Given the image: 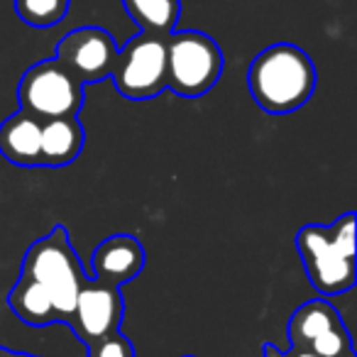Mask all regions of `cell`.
Segmentation results:
<instances>
[{
    "label": "cell",
    "instance_id": "6da1fadb",
    "mask_svg": "<svg viewBox=\"0 0 357 357\" xmlns=\"http://www.w3.org/2000/svg\"><path fill=\"white\" fill-rule=\"evenodd\" d=\"M248 86L252 100L264 113H294L303 108L316 91V66L296 45L279 42L252 59Z\"/></svg>",
    "mask_w": 357,
    "mask_h": 357
},
{
    "label": "cell",
    "instance_id": "7a4b0ae2",
    "mask_svg": "<svg viewBox=\"0 0 357 357\" xmlns=\"http://www.w3.org/2000/svg\"><path fill=\"white\" fill-rule=\"evenodd\" d=\"M296 250L311 287L323 296H335L355 284V213L331 225H303L296 233Z\"/></svg>",
    "mask_w": 357,
    "mask_h": 357
},
{
    "label": "cell",
    "instance_id": "3957f363",
    "mask_svg": "<svg viewBox=\"0 0 357 357\" xmlns=\"http://www.w3.org/2000/svg\"><path fill=\"white\" fill-rule=\"evenodd\" d=\"M20 272L40 282L50 291L59 323H69L74 316L79 291L86 282L69 230L64 225H54L45 238L35 240L22 257Z\"/></svg>",
    "mask_w": 357,
    "mask_h": 357
},
{
    "label": "cell",
    "instance_id": "277c9868",
    "mask_svg": "<svg viewBox=\"0 0 357 357\" xmlns=\"http://www.w3.org/2000/svg\"><path fill=\"white\" fill-rule=\"evenodd\" d=\"M167 45V89L184 98L206 96L223 76V52L213 37L181 30L164 37Z\"/></svg>",
    "mask_w": 357,
    "mask_h": 357
},
{
    "label": "cell",
    "instance_id": "5b68a950",
    "mask_svg": "<svg viewBox=\"0 0 357 357\" xmlns=\"http://www.w3.org/2000/svg\"><path fill=\"white\" fill-rule=\"evenodd\" d=\"M20 110L40 120L79 115L84 108V84L74 79L56 59L37 61L22 74L17 86Z\"/></svg>",
    "mask_w": 357,
    "mask_h": 357
},
{
    "label": "cell",
    "instance_id": "8992f818",
    "mask_svg": "<svg viewBox=\"0 0 357 357\" xmlns=\"http://www.w3.org/2000/svg\"><path fill=\"white\" fill-rule=\"evenodd\" d=\"M115 89L130 100H147L167 89V45L164 37L135 35L118 50L113 66Z\"/></svg>",
    "mask_w": 357,
    "mask_h": 357
},
{
    "label": "cell",
    "instance_id": "52a82bcc",
    "mask_svg": "<svg viewBox=\"0 0 357 357\" xmlns=\"http://www.w3.org/2000/svg\"><path fill=\"white\" fill-rule=\"evenodd\" d=\"M287 335L289 347H303L316 357H345L352 352L350 333L326 298L301 303L289 318Z\"/></svg>",
    "mask_w": 357,
    "mask_h": 357
},
{
    "label": "cell",
    "instance_id": "ba28073f",
    "mask_svg": "<svg viewBox=\"0 0 357 357\" xmlns=\"http://www.w3.org/2000/svg\"><path fill=\"white\" fill-rule=\"evenodd\" d=\"M56 61L79 84H98L113 74L118 59V45L103 27H76L56 45Z\"/></svg>",
    "mask_w": 357,
    "mask_h": 357
},
{
    "label": "cell",
    "instance_id": "9c48e42d",
    "mask_svg": "<svg viewBox=\"0 0 357 357\" xmlns=\"http://www.w3.org/2000/svg\"><path fill=\"white\" fill-rule=\"evenodd\" d=\"M123 316L125 301L120 296V289L86 279L79 291V298H76V308L69 326L74 335L89 345V342L98 340L108 333L120 331Z\"/></svg>",
    "mask_w": 357,
    "mask_h": 357
},
{
    "label": "cell",
    "instance_id": "30bf717a",
    "mask_svg": "<svg viewBox=\"0 0 357 357\" xmlns=\"http://www.w3.org/2000/svg\"><path fill=\"white\" fill-rule=\"evenodd\" d=\"M144 269V248L135 235L118 233L105 238L96 245L91 257V272L93 282L108 284V287H123L139 277Z\"/></svg>",
    "mask_w": 357,
    "mask_h": 357
},
{
    "label": "cell",
    "instance_id": "8fae6325",
    "mask_svg": "<svg viewBox=\"0 0 357 357\" xmlns=\"http://www.w3.org/2000/svg\"><path fill=\"white\" fill-rule=\"evenodd\" d=\"M42 120L17 110L0 123V154L15 167H42Z\"/></svg>",
    "mask_w": 357,
    "mask_h": 357
},
{
    "label": "cell",
    "instance_id": "7c38bea8",
    "mask_svg": "<svg viewBox=\"0 0 357 357\" xmlns=\"http://www.w3.org/2000/svg\"><path fill=\"white\" fill-rule=\"evenodd\" d=\"M86 142V130L76 115L42 120V167H66L79 159Z\"/></svg>",
    "mask_w": 357,
    "mask_h": 357
},
{
    "label": "cell",
    "instance_id": "4fadbf2b",
    "mask_svg": "<svg viewBox=\"0 0 357 357\" xmlns=\"http://www.w3.org/2000/svg\"><path fill=\"white\" fill-rule=\"evenodd\" d=\"M8 303H10L13 313L22 323H27V326L42 328V326H52V323H59V316H56V308L50 291L40 282H35V279L22 272L17 277L15 287L10 289Z\"/></svg>",
    "mask_w": 357,
    "mask_h": 357
},
{
    "label": "cell",
    "instance_id": "5bb4252c",
    "mask_svg": "<svg viewBox=\"0 0 357 357\" xmlns=\"http://www.w3.org/2000/svg\"><path fill=\"white\" fill-rule=\"evenodd\" d=\"M123 8L139 32L154 37L172 35L181 15V0H123Z\"/></svg>",
    "mask_w": 357,
    "mask_h": 357
},
{
    "label": "cell",
    "instance_id": "9a60e30c",
    "mask_svg": "<svg viewBox=\"0 0 357 357\" xmlns=\"http://www.w3.org/2000/svg\"><path fill=\"white\" fill-rule=\"evenodd\" d=\"M71 0H15V13L25 25L45 30L54 27L69 15Z\"/></svg>",
    "mask_w": 357,
    "mask_h": 357
},
{
    "label": "cell",
    "instance_id": "2e32d148",
    "mask_svg": "<svg viewBox=\"0 0 357 357\" xmlns=\"http://www.w3.org/2000/svg\"><path fill=\"white\" fill-rule=\"evenodd\" d=\"M86 347H89V357H135L132 342L120 331L108 333V335L89 342Z\"/></svg>",
    "mask_w": 357,
    "mask_h": 357
},
{
    "label": "cell",
    "instance_id": "e0dca14e",
    "mask_svg": "<svg viewBox=\"0 0 357 357\" xmlns=\"http://www.w3.org/2000/svg\"><path fill=\"white\" fill-rule=\"evenodd\" d=\"M262 357H284V352L279 350L277 345H272V342H264V347H262Z\"/></svg>",
    "mask_w": 357,
    "mask_h": 357
},
{
    "label": "cell",
    "instance_id": "ac0fdd59",
    "mask_svg": "<svg viewBox=\"0 0 357 357\" xmlns=\"http://www.w3.org/2000/svg\"><path fill=\"white\" fill-rule=\"evenodd\" d=\"M284 357H316L313 352L303 350V347H289L287 352H284Z\"/></svg>",
    "mask_w": 357,
    "mask_h": 357
},
{
    "label": "cell",
    "instance_id": "d6986e66",
    "mask_svg": "<svg viewBox=\"0 0 357 357\" xmlns=\"http://www.w3.org/2000/svg\"><path fill=\"white\" fill-rule=\"evenodd\" d=\"M10 357H35V355H27V352H15V350H10Z\"/></svg>",
    "mask_w": 357,
    "mask_h": 357
},
{
    "label": "cell",
    "instance_id": "ffe728a7",
    "mask_svg": "<svg viewBox=\"0 0 357 357\" xmlns=\"http://www.w3.org/2000/svg\"><path fill=\"white\" fill-rule=\"evenodd\" d=\"M0 357H10V350H8V347L0 345Z\"/></svg>",
    "mask_w": 357,
    "mask_h": 357
},
{
    "label": "cell",
    "instance_id": "44dd1931",
    "mask_svg": "<svg viewBox=\"0 0 357 357\" xmlns=\"http://www.w3.org/2000/svg\"><path fill=\"white\" fill-rule=\"evenodd\" d=\"M345 357H355V352H350V355H345Z\"/></svg>",
    "mask_w": 357,
    "mask_h": 357
},
{
    "label": "cell",
    "instance_id": "7402d4cb",
    "mask_svg": "<svg viewBox=\"0 0 357 357\" xmlns=\"http://www.w3.org/2000/svg\"><path fill=\"white\" fill-rule=\"evenodd\" d=\"M181 357H194V355H181Z\"/></svg>",
    "mask_w": 357,
    "mask_h": 357
}]
</instances>
